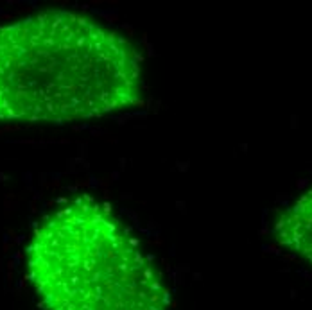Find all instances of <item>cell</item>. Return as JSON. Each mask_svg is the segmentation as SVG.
Masks as SVG:
<instances>
[{
  "label": "cell",
  "mask_w": 312,
  "mask_h": 310,
  "mask_svg": "<svg viewBox=\"0 0 312 310\" xmlns=\"http://www.w3.org/2000/svg\"><path fill=\"white\" fill-rule=\"evenodd\" d=\"M138 58L115 31L68 11L0 27V120H81L138 99Z\"/></svg>",
  "instance_id": "1"
},
{
  "label": "cell",
  "mask_w": 312,
  "mask_h": 310,
  "mask_svg": "<svg viewBox=\"0 0 312 310\" xmlns=\"http://www.w3.org/2000/svg\"><path fill=\"white\" fill-rule=\"evenodd\" d=\"M27 264L47 310H172L140 242L93 199L49 213L33 233Z\"/></svg>",
  "instance_id": "2"
}]
</instances>
